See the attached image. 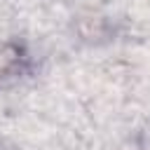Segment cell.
<instances>
[{
    "mask_svg": "<svg viewBox=\"0 0 150 150\" xmlns=\"http://www.w3.org/2000/svg\"><path fill=\"white\" fill-rule=\"evenodd\" d=\"M12 54H14V49H7V52H0V70H5V68L9 66V61L14 59Z\"/></svg>",
    "mask_w": 150,
    "mask_h": 150,
    "instance_id": "obj_1",
    "label": "cell"
}]
</instances>
